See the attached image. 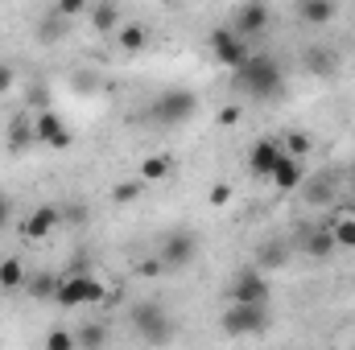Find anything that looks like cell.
Returning a JSON list of instances; mask_svg holds the SVG:
<instances>
[{
	"mask_svg": "<svg viewBox=\"0 0 355 350\" xmlns=\"http://www.w3.org/2000/svg\"><path fill=\"white\" fill-rule=\"evenodd\" d=\"M232 91L244 99H257V103L281 99L285 95V71L272 54H252L240 71H232Z\"/></svg>",
	"mask_w": 355,
	"mask_h": 350,
	"instance_id": "6da1fadb",
	"label": "cell"
},
{
	"mask_svg": "<svg viewBox=\"0 0 355 350\" xmlns=\"http://www.w3.org/2000/svg\"><path fill=\"white\" fill-rule=\"evenodd\" d=\"M128 322H132V334H137L145 347H170L178 338V330H182L162 301H137V305L128 309Z\"/></svg>",
	"mask_w": 355,
	"mask_h": 350,
	"instance_id": "7a4b0ae2",
	"label": "cell"
},
{
	"mask_svg": "<svg viewBox=\"0 0 355 350\" xmlns=\"http://www.w3.org/2000/svg\"><path fill=\"white\" fill-rule=\"evenodd\" d=\"M268 326H272L268 305H227L223 309V334L232 338H261Z\"/></svg>",
	"mask_w": 355,
	"mask_h": 350,
	"instance_id": "3957f363",
	"label": "cell"
},
{
	"mask_svg": "<svg viewBox=\"0 0 355 350\" xmlns=\"http://www.w3.org/2000/svg\"><path fill=\"white\" fill-rule=\"evenodd\" d=\"M194 111H198V95H194L190 87H166L157 99H153V120L166 124V128L186 124Z\"/></svg>",
	"mask_w": 355,
	"mask_h": 350,
	"instance_id": "277c9868",
	"label": "cell"
},
{
	"mask_svg": "<svg viewBox=\"0 0 355 350\" xmlns=\"http://www.w3.org/2000/svg\"><path fill=\"white\" fill-rule=\"evenodd\" d=\"M103 297H107L103 280H95L91 272H79V276H67V280L58 284L54 305H62V309H79V305H95V301H103Z\"/></svg>",
	"mask_w": 355,
	"mask_h": 350,
	"instance_id": "5b68a950",
	"label": "cell"
},
{
	"mask_svg": "<svg viewBox=\"0 0 355 350\" xmlns=\"http://www.w3.org/2000/svg\"><path fill=\"white\" fill-rule=\"evenodd\" d=\"M157 260H162L166 272H182V268H190V264L198 260V235H194L190 227H174V231L166 235Z\"/></svg>",
	"mask_w": 355,
	"mask_h": 350,
	"instance_id": "8992f818",
	"label": "cell"
},
{
	"mask_svg": "<svg viewBox=\"0 0 355 350\" xmlns=\"http://www.w3.org/2000/svg\"><path fill=\"white\" fill-rule=\"evenodd\" d=\"M272 288H268V276L257 268H240L232 288H227V305H268Z\"/></svg>",
	"mask_w": 355,
	"mask_h": 350,
	"instance_id": "52a82bcc",
	"label": "cell"
},
{
	"mask_svg": "<svg viewBox=\"0 0 355 350\" xmlns=\"http://www.w3.org/2000/svg\"><path fill=\"white\" fill-rule=\"evenodd\" d=\"M211 50H215V58H219L223 66H232V71H240V66L252 58L248 42H244V37H236V29H232V25L211 29Z\"/></svg>",
	"mask_w": 355,
	"mask_h": 350,
	"instance_id": "ba28073f",
	"label": "cell"
},
{
	"mask_svg": "<svg viewBox=\"0 0 355 350\" xmlns=\"http://www.w3.org/2000/svg\"><path fill=\"white\" fill-rule=\"evenodd\" d=\"M268 25H272V8L261 4V0H248V4H240L236 8V17H232V29H236V37H261Z\"/></svg>",
	"mask_w": 355,
	"mask_h": 350,
	"instance_id": "9c48e42d",
	"label": "cell"
},
{
	"mask_svg": "<svg viewBox=\"0 0 355 350\" xmlns=\"http://www.w3.org/2000/svg\"><path fill=\"white\" fill-rule=\"evenodd\" d=\"M62 227V206L58 202H46V206H33L29 210V219L21 223V235L29 239V243H37V239H46V235H54Z\"/></svg>",
	"mask_w": 355,
	"mask_h": 350,
	"instance_id": "30bf717a",
	"label": "cell"
},
{
	"mask_svg": "<svg viewBox=\"0 0 355 350\" xmlns=\"http://www.w3.org/2000/svg\"><path fill=\"white\" fill-rule=\"evenodd\" d=\"M33 136H37L42 145H50V149H71V145H75V132L62 124L58 111H42V116L33 120Z\"/></svg>",
	"mask_w": 355,
	"mask_h": 350,
	"instance_id": "8fae6325",
	"label": "cell"
},
{
	"mask_svg": "<svg viewBox=\"0 0 355 350\" xmlns=\"http://www.w3.org/2000/svg\"><path fill=\"white\" fill-rule=\"evenodd\" d=\"M306 206H331L339 198V174L335 169H318V174H306Z\"/></svg>",
	"mask_w": 355,
	"mask_h": 350,
	"instance_id": "7c38bea8",
	"label": "cell"
},
{
	"mask_svg": "<svg viewBox=\"0 0 355 350\" xmlns=\"http://www.w3.org/2000/svg\"><path fill=\"white\" fill-rule=\"evenodd\" d=\"M281 157H285L281 140H277V136H261V140L248 149V169H252V177H272V169H277Z\"/></svg>",
	"mask_w": 355,
	"mask_h": 350,
	"instance_id": "4fadbf2b",
	"label": "cell"
},
{
	"mask_svg": "<svg viewBox=\"0 0 355 350\" xmlns=\"http://www.w3.org/2000/svg\"><path fill=\"white\" fill-rule=\"evenodd\" d=\"M289 260H293V243H289L285 235H281V239L272 235V239H265V243L257 248L252 268H257V272H277V268H285Z\"/></svg>",
	"mask_w": 355,
	"mask_h": 350,
	"instance_id": "5bb4252c",
	"label": "cell"
},
{
	"mask_svg": "<svg viewBox=\"0 0 355 350\" xmlns=\"http://www.w3.org/2000/svg\"><path fill=\"white\" fill-rule=\"evenodd\" d=\"M306 174H310V165L285 153V157L277 161V169H272V177H268V181H272L281 194H293V190H302V185H306Z\"/></svg>",
	"mask_w": 355,
	"mask_h": 350,
	"instance_id": "9a60e30c",
	"label": "cell"
},
{
	"mask_svg": "<svg viewBox=\"0 0 355 350\" xmlns=\"http://www.w3.org/2000/svg\"><path fill=\"white\" fill-rule=\"evenodd\" d=\"M302 252H306L310 260H327V256L335 252L331 227H302Z\"/></svg>",
	"mask_w": 355,
	"mask_h": 350,
	"instance_id": "2e32d148",
	"label": "cell"
},
{
	"mask_svg": "<svg viewBox=\"0 0 355 350\" xmlns=\"http://www.w3.org/2000/svg\"><path fill=\"white\" fill-rule=\"evenodd\" d=\"M302 66H306L310 75L327 79V75H335L339 58H335V50H327V46H306V50H302Z\"/></svg>",
	"mask_w": 355,
	"mask_h": 350,
	"instance_id": "e0dca14e",
	"label": "cell"
},
{
	"mask_svg": "<svg viewBox=\"0 0 355 350\" xmlns=\"http://www.w3.org/2000/svg\"><path fill=\"white\" fill-rule=\"evenodd\" d=\"M87 17H91V29L95 33H120V4H112V0H99V4H91L87 8Z\"/></svg>",
	"mask_w": 355,
	"mask_h": 350,
	"instance_id": "ac0fdd59",
	"label": "cell"
},
{
	"mask_svg": "<svg viewBox=\"0 0 355 350\" xmlns=\"http://www.w3.org/2000/svg\"><path fill=\"white\" fill-rule=\"evenodd\" d=\"M297 21L302 25H331L335 21V4L331 0H297Z\"/></svg>",
	"mask_w": 355,
	"mask_h": 350,
	"instance_id": "d6986e66",
	"label": "cell"
},
{
	"mask_svg": "<svg viewBox=\"0 0 355 350\" xmlns=\"http://www.w3.org/2000/svg\"><path fill=\"white\" fill-rule=\"evenodd\" d=\"M67 29H71V21H62V17L50 8V12L37 21V42H42V46H54V42H62V37H67Z\"/></svg>",
	"mask_w": 355,
	"mask_h": 350,
	"instance_id": "ffe728a7",
	"label": "cell"
},
{
	"mask_svg": "<svg viewBox=\"0 0 355 350\" xmlns=\"http://www.w3.org/2000/svg\"><path fill=\"white\" fill-rule=\"evenodd\" d=\"M75 347L79 350H103L107 347V326L103 322H83L75 330Z\"/></svg>",
	"mask_w": 355,
	"mask_h": 350,
	"instance_id": "44dd1931",
	"label": "cell"
},
{
	"mask_svg": "<svg viewBox=\"0 0 355 350\" xmlns=\"http://www.w3.org/2000/svg\"><path fill=\"white\" fill-rule=\"evenodd\" d=\"M58 284H62V280H54L50 272H37V276L25 280V293H29L33 301H54V297H58Z\"/></svg>",
	"mask_w": 355,
	"mask_h": 350,
	"instance_id": "7402d4cb",
	"label": "cell"
},
{
	"mask_svg": "<svg viewBox=\"0 0 355 350\" xmlns=\"http://www.w3.org/2000/svg\"><path fill=\"white\" fill-rule=\"evenodd\" d=\"M116 42H120V50H128V54H141V50L149 46V29H145V25H120Z\"/></svg>",
	"mask_w": 355,
	"mask_h": 350,
	"instance_id": "603a6c76",
	"label": "cell"
},
{
	"mask_svg": "<svg viewBox=\"0 0 355 350\" xmlns=\"http://www.w3.org/2000/svg\"><path fill=\"white\" fill-rule=\"evenodd\" d=\"M281 149H285L289 157H297V161H306V157L314 153V136H310V132H302V128H289V136L281 140Z\"/></svg>",
	"mask_w": 355,
	"mask_h": 350,
	"instance_id": "cb8c5ba5",
	"label": "cell"
},
{
	"mask_svg": "<svg viewBox=\"0 0 355 350\" xmlns=\"http://www.w3.org/2000/svg\"><path fill=\"white\" fill-rule=\"evenodd\" d=\"M0 288H4V293L25 288V264L21 260H0Z\"/></svg>",
	"mask_w": 355,
	"mask_h": 350,
	"instance_id": "d4e9b609",
	"label": "cell"
},
{
	"mask_svg": "<svg viewBox=\"0 0 355 350\" xmlns=\"http://www.w3.org/2000/svg\"><path fill=\"white\" fill-rule=\"evenodd\" d=\"M170 169H174V157L153 153V157H145V161H141V181H162Z\"/></svg>",
	"mask_w": 355,
	"mask_h": 350,
	"instance_id": "484cf974",
	"label": "cell"
},
{
	"mask_svg": "<svg viewBox=\"0 0 355 350\" xmlns=\"http://www.w3.org/2000/svg\"><path fill=\"white\" fill-rule=\"evenodd\" d=\"M29 140H37V136H33V120L17 116V120L8 124V149H25Z\"/></svg>",
	"mask_w": 355,
	"mask_h": 350,
	"instance_id": "4316f807",
	"label": "cell"
},
{
	"mask_svg": "<svg viewBox=\"0 0 355 350\" xmlns=\"http://www.w3.org/2000/svg\"><path fill=\"white\" fill-rule=\"evenodd\" d=\"M331 235H335V248H355V219L352 214L335 219L331 223Z\"/></svg>",
	"mask_w": 355,
	"mask_h": 350,
	"instance_id": "83f0119b",
	"label": "cell"
},
{
	"mask_svg": "<svg viewBox=\"0 0 355 350\" xmlns=\"http://www.w3.org/2000/svg\"><path fill=\"white\" fill-rule=\"evenodd\" d=\"M145 194V181L137 177V181H120L116 190H112V202H120V206H128V202H137Z\"/></svg>",
	"mask_w": 355,
	"mask_h": 350,
	"instance_id": "f1b7e54d",
	"label": "cell"
},
{
	"mask_svg": "<svg viewBox=\"0 0 355 350\" xmlns=\"http://www.w3.org/2000/svg\"><path fill=\"white\" fill-rule=\"evenodd\" d=\"M46 350H79V347H75V330L54 326V330L46 334Z\"/></svg>",
	"mask_w": 355,
	"mask_h": 350,
	"instance_id": "f546056e",
	"label": "cell"
},
{
	"mask_svg": "<svg viewBox=\"0 0 355 350\" xmlns=\"http://www.w3.org/2000/svg\"><path fill=\"white\" fill-rule=\"evenodd\" d=\"M87 8H91L87 0H58V4H54V12H58L62 21H71V17H83Z\"/></svg>",
	"mask_w": 355,
	"mask_h": 350,
	"instance_id": "4dcf8cb0",
	"label": "cell"
},
{
	"mask_svg": "<svg viewBox=\"0 0 355 350\" xmlns=\"http://www.w3.org/2000/svg\"><path fill=\"white\" fill-rule=\"evenodd\" d=\"M95 87H99V79H95V71H79V75H75V91H83V95H91Z\"/></svg>",
	"mask_w": 355,
	"mask_h": 350,
	"instance_id": "1f68e13d",
	"label": "cell"
},
{
	"mask_svg": "<svg viewBox=\"0 0 355 350\" xmlns=\"http://www.w3.org/2000/svg\"><path fill=\"white\" fill-rule=\"evenodd\" d=\"M227 202H232V185H223V181L211 185V206H227Z\"/></svg>",
	"mask_w": 355,
	"mask_h": 350,
	"instance_id": "d6a6232c",
	"label": "cell"
},
{
	"mask_svg": "<svg viewBox=\"0 0 355 350\" xmlns=\"http://www.w3.org/2000/svg\"><path fill=\"white\" fill-rule=\"evenodd\" d=\"M12 83H17V71H12L8 62H0V95H8V91H12Z\"/></svg>",
	"mask_w": 355,
	"mask_h": 350,
	"instance_id": "836d02e7",
	"label": "cell"
},
{
	"mask_svg": "<svg viewBox=\"0 0 355 350\" xmlns=\"http://www.w3.org/2000/svg\"><path fill=\"white\" fill-rule=\"evenodd\" d=\"M162 272H166V268H162V260H157V256H153V260H141V264H137V276H162Z\"/></svg>",
	"mask_w": 355,
	"mask_h": 350,
	"instance_id": "e575fe53",
	"label": "cell"
},
{
	"mask_svg": "<svg viewBox=\"0 0 355 350\" xmlns=\"http://www.w3.org/2000/svg\"><path fill=\"white\" fill-rule=\"evenodd\" d=\"M8 219H12V198H8V194L0 190V227H4Z\"/></svg>",
	"mask_w": 355,
	"mask_h": 350,
	"instance_id": "d590c367",
	"label": "cell"
},
{
	"mask_svg": "<svg viewBox=\"0 0 355 350\" xmlns=\"http://www.w3.org/2000/svg\"><path fill=\"white\" fill-rule=\"evenodd\" d=\"M236 120H240V103H232V107L219 111V124H236Z\"/></svg>",
	"mask_w": 355,
	"mask_h": 350,
	"instance_id": "8d00e7d4",
	"label": "cell"
}]
</instances>
